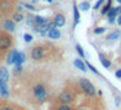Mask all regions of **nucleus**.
<instances>
[{"label": "nucleus", "mask_w": 121, "mask_h": 110, "mask_svg": "<svg viewBox=\"0 0 121 110\" xmlns=\"http://www.w3.org/2000/svg\"><path fill=\"white\" fill-rule=\"evenodd\" d=\"M34 95H35L37 102H44L45 100L48 98V92H47V88H45L43 84H36L32 89Z\"/></svg>", "instance_id": "obj_1"}, {"label": "nucleus", "mask_w": 121, "mask_h": 110, "mask_svg": "<svg viewBox=\"0 0 121 110\" xmlns=\"http://www.w3.org/2000/svg\"><path fill=\"white\" fill-rule=\"evenodd\" d=\"M79 84H80V87H81L82 91H84L86 95H89V96H93V95L95 93V88H94V86L91 84L86 78H81L80 82H79Z\"/></svg>", "instance_id": "obj_2"}, {"label": "nucleus", "mask_w": 121, "mask_h": 110, "mask_svg": "<svg viewBox=\"0 0 121 110\" xmlns=\"http://www.w3.org/2000/svg\"><path fill=\"white\" fill-rule=\"evenodd\" d=\"M72 100H73V96H72V93L68 92V91L60 92V95L58 96V101L62 102L63 105H68L70 102H72Z\"/></svg>", "instance_id": "obj_3"}, {"label": "nucleus", "mask_w": 121, "mask_h": 110, "mask_svg": "<svg viewBox=\"0 0 121 110\" xmlns=\"http://www.w3.org/2000/svg\"><path fill=\"white\" fill-rule=\"evenodd\" d=\"M31 57H32L35 61L41 60L43 57H44V48H41V47H35L32 51H31Z\"/></svg>", "instance_id": "obj_4"}, {"label": "nucleus", "mask_w": 121, "mask_h": 110, "mask_svg": "<svg viewBox=\"0 0 121 110\" xmlns=\"http://www.w3.org/2000/svg\"><path fill=\"white\" fill-rule=\"evenodd\" d=\"M10 44H12V39H10L9 36H7V35L0 36V49H1V51L8 49L10 47Z\"/></svg>", "instance_id": "obj_5"}, {"label": "nucleus", "mask_w": 121, "mask_h": 110, "mask_svg": "<svg viewBox=\"0 0 121 110\" xmlns=\"http://www.w3.org/2000/svg\"><path fill=\"white\" fill-rule=\"evenodd\" d=\"M0 96L9 97V89H8L7 83H5L3 79H0Z\"/></svg>", "instance_id": "obj_6"}, {"label": "nucleus", "mask_w": 121, "mask_h": 110, "mask_svg": "<svg viewBox=\"0 0 121 110\" xmlns=\"http://www.w3.org/2000/svg\"><path fill=\"white\" fill-rule=\"evenodd\" d=\"M54 25H56V27H62V26H65L66 24V18L62 16V14H57L56 17H54Z\"/></svg>", "instance_id": "obj_7"}, {"label": "nucleus", "mask_w": 121, "mask_h": 110, "mask_svg": "<svg viewBox=\"0 0 121 110\" xmlns=\"http://www.w3.org/2000/svg\"><path fill=\"white\" fill-rule=\"evenodd\" d=\"M26 60V56L23 52H17L16 53V62H14V65L16 66H22V62H23Z\"/></svg>", "instance_id": "obj_8"}, {"label": "nucleus", "mask_w": 121, "mask_h": 110, "mask_svg": "<svg viewBox=\"0 0 121 110\" xmlns=\"http://www.w3.org/2000/svg\"><path fill=\"white\" fill-rule=\"evenodd\" d=\"M73 65L76 66V67L79 69V70H81V71H86V70H88V67H86L85 62L82 61V60H80V58L75 60V61H73Z\"/></svg>", "instance_id": "obj_9"}, {"label": "nucleus", "mask_w": 121, "mask_h": 110, "mask_svg": "<svg viewBox=\"0 0 121 110\" xmlns=\"http://www.w3.org/2000/svg\"><path fill=\"white\" fill-rule=\"evenodd\" d=\"M0 79H3L5 83H8V80H9V74L5 67H0Z\"/></svg>", "instance_id": "obj_10"}, {"label": "nucleus", "mask_w": 121, "mask_h": 110, "mask_svg": "<svg viewBox=\"0 0 121 110\" xmlns=\"http://www.w3.org/2000/svg\"><path fill=\"white\" fill-rule=\"evenodd\" d=\"M48 35H49L50 39H58V38L60 36V33L57 30V29H52V30L48 31Z\"/></svg>", "instance_id": "obj_11"}, {"label": "nucleus", "mask_w": 121, "mask_h": 110, "mask_svg": "<svg viewBox=\"0 0 121 110\" xmlns=\"http://www.w3.org/2000/svg\"><path fill=\"white\" fill-rule=\"evenodd\" d=\"M4 27H5V30H8V31H14V29H16L14 21H10V19L4 21Z\"/></svg>", "instance_id": "obj_12"}, {"label": "nucleus", "mask_w": 121, "mask_h": 110, "mask_svg": "<svg viewBox=\"0 0 121 110\" xmlns=\"http://www.w3.org/2000/svg\"><path fill=\"white\" fill-rule=\"evenodd\" d=\"M16 53H17V51H12L9 54H8L7 62L9 63V65H14V62H16Z\"/></svg>", "instance_id": "obj_13"}, {"label": "nucleus", "mask_w": 121, "mask_h": 110, "mask_svg": "<svg viewBox=\"0 0 121 110\" xmlns=\"http://www.w3.org/2000/svg\"><path fill=\"white\" fill-rule=\"evenodd\" d=\"M34 21H35L36 26L43 25V24H47V19H45L44 17H40V16H34Z\"/></svg>", "instance_id": "obj_14"}, {"label": "nucleus", "mask_w": 121, "mask_h": 110, "mask_svg": "<svg viewBox=\"0 0 121 110\" xmlns=\"http://www.w3.org/2000/svg\"><path fill=\"white\" fill-rule=\"evenodd\" d=\"M0 9H1L3 12H8V10L10 9V3L1 1V3H0Z\"/></svg>", "instance_id": "obj_15"}, {"label": "nucleus", "mask_w": 121, "mask_h": 110, "mask_svg": "<svg viewBox=\"0 0 121 110\" xmlns=\"http://www.w3.org/2000/svg\"><path fill=\"white\" fill-rule=\"evenodd\" d=\"M99 61H100V63H102V65H103V66H104V67H106V69H108V67H111V62H109V61H108V60H106V58H104V57H103V56H102V54H100V56H99Z\"/></svg>", "instance_id": "obj_16"}, {"label": "nucleus", "mask_w": 121, "mask_h": 110, "mask_svg": "<svg viewBox=\"0 0 121 110\" xmlns=\"http://www.w3.org/2000/svg\"><path fill=\"white\" fill-rule=\"evenodd\" d=\"M73 16H75V25H77L80 21V13H79L77 7H73Z\"/></svg>", "instance_id": "obj_17"}, {"label": "nucleus", "mask_w": 121, "mask_h": 110, "mask_svg": "<svg viewBox=\"0 0 121 110\" xmlns=\"http://www.w3.org/2000/svg\"><path fill=\"white\" fill-rule=\"evenodd\" d=\"M111 3H112L111 0H108V1H107V4H106V5H104V8L102 9V14H107V13L109 12V9L112 8V7H111Z\"/></svg>", "instance_id": "obj_18"}, {"label": "nucleus", "mask_w": 121, "mask_h": 110, "mask_svg": "<svg viewBox=\"0 0 121 110\" xmlns=\"http://www.w3.org/2000/svg\"><path fill=\"white\" fill-rule=\"evenodd\" d=\"M75 48H76L77 53L80 54V57H81V58H84V57H85V53H84V49H82L81 45H80V44H76V47H75Z\"/></svg>", "instance_id": "obj_19"}, {"label": "nucleus", "mask_w": 121, "mask_h": 110, "mask_svg": "<svg viewBox=\"0 0 121 110\" xmlns=\"http://www.w3.org/2000/svg\"><path fill=\"white\" fill-rule=\"evenodd\" d=\"M119 35H120L119 31H113L112 34H109V35L107 36V39H108V40H116L117 38H119Z\"/></svg>", "instance_id": "obj_20"}, {"label": "nucleus", "mask_w": 121, "mask_h": 110, "mask_svg": "<svg viewBox=\"0 0 121 110\" xmlns=\"http://www.w3.org/2000/svg\"><path fill=\"white\" fill-rule=\"evenodd\" d=\"M89 8H90V4H89L88 1H84V3H81V4H80V9L84 10V12H86Z\"/></svg>", "instance_id": "obj_21"}, {"label": "nucleus", "mask_w": 121, "mask_h": 110, "mask_svg": "<svg viewBox=\"0 0 121 110\" xmlns=\"http://www.w3.org/2000/svg\"><path fill=\"white\" fill-rule=\"evenodd\" d=\"M22 19H23V16H22V13H16L13 16V21H16V22H21Z\"/></svg>", "instance_id": "obj_22"}, {"label": "nucleus", "mask_w": 121, "mask_h": 110, "mask_svg": "<svg viewBox=\"0 0 121 110\" xmlns=\"http://www.w3.org/2000/svg\"><path fill=\"white\" fill-rule=\"evenodd\" d=\"M85 65H86V67H88V69H90V70H91V71H93V73H94V74H95V75H99V73H98V70H97V69H95V67H94V66H93V65H91V63H89V62H86V63H85Z\"/></svg>", "instance_id": "obj_23"}, {"label": "nucleus", "mask_w": 121, "mask_h": 110, "mask_svg": "<svg viewBox=\"0 0 121 110\" xmlns=\"http://www.w3.org/2000/svg\"><path fill=\"white\" fill-rule=\"evenodd\" d=\"M23 39H25L26 43H30V42H32V35H30V34H25Z\"/></svg>", "instance_id": "obj_24"}, {"label": "nucleus", "mask_w": 121, "mask_h": 110, "mask_svg": "<svg viewBox=\"0 0 121 110\" xmlns=\"http://www.w3.org/2000/svg\"><path fill=\"white\" fill-rule=\"evenodd\" d=\"M57 110H72L71 109V106L70 105H60V106H58V108H57Z\"/></svg>", "instance_id": "obj_25"}, {"label": "nucleus", "mask_w": 121, "mask_h": 110, "mask_svg": "<svg viewBox=\"0 0 121 110\" xmlns=\"http://www.w3.org/2000/svg\"><path fill=\"white\" fill-rule=\"evenodd\" d=\"M103 1H104V0H98V1L95 3V5H94V9H99V8H100V5H102L103 4Z\"/></svg>", "instance_id": "obj_26"}, {"label": "nucleus", "mask_w": 121, "mask_h": 110, "mask_svg": "<svg viewBox=\"0 0 121 110\" xmlns=\"http://www.w3.org/2000/svg\"><path fill=\"white\" fill-rule=\"evenodd\" d=\"M104 33V27H97L94 30V34H103Z\"/></svg>", "instance_id": "obj_27"}, {"label": "nucleus", "mask_w": 121, "mask_h": 110, "mask_svg": "<svg viewBox=\"0 0 121 110\" xmlns=\"http://www.w3.org/2000/svg\"><path fill=\"white\" fill-rule=\"evenodd\" d=\"M22 73V66H16V70H14V74L16 75H18V74H21Z\"/></svg>", "instance_id": "obj_28"}, {"label": "nucleus", "mask_w": 121, "mask_h": 110, "mask_svg": "<svg viewBox=\"0 0 121 110\" xmlns=\"http://www.w3.org/2000/svg\"><path fill=\"white\" fill-rule=\"evenodd\" d=\"M27 25H28V26H35V27H36V24H35V21H34V18H32V19L28 18V19H27Z\"/></svg>", "instance_id": "obj_29"}, {"label": "nucleus", "mask_w": 121, "mask_h": 110, "mask_svg": "<svg viewBox=\"0 0 121 110\" xmlns=\"http://www.w3.org/2000/svg\"><path fill=\"white\" fill-rule=\"evenodd\" d=\"M115 75H116V78H119V79H120V78H121V69H119V70L115 73Z\"/></svg>", "instance_id": "obj_30"}, {"label": "nucleus", "mask_w": 121, "mask_h": 110, "mask_svg": "<svg viewBox=\"0 0 121 110\" xmlns=\"http://www.w3.org/2000/svg\"><path fill=\"white\" fill-rule=\"evenodd\" d=\"M23 7H26L27 9H30V10H34V7H32V5H30V4H25Z\"/></svg>", "instance_id": "obj_31"}, {"label": "nucleus", "mask_w": 121, "mask_h": 110, "mask_svg": "<svg viewBox=\"0 0 121 110\" xmlns=\"http://www.w3.org/2000/svg\"><path fill=\"white\" fill-rule=\"evenodd\" d=\"M0 110H14L13 108H9V106H4V108H1Z\"/></svg>", "instance_id": "obj_32"}, {"label": "nucleus", "mask_w": 121, "mask_h": 110, "mask_svg": "<svg viewBox=\"0 0 121 110\" xmlns=\"http://www.w3.org/2000/svg\"><path fill=\"white\" fill-rule=\"evenodd\" d=\"M117 24H119V25H121V14L119 16V18H117Z\"/></svg>", "instance_id": "obj_33"}, {"label": "nucleus", "mask_w": 121, "mask_h": 110, "mask_svg": "<svg viewBox=\"0 0 121 110\" xmlns=\"http://www.w3.org/2000/svg\"><path fill=\"white\" fill-rule=\"evenodd\" d=\"M115 102H116V105H120V98L116 97V101H115Z\"/></svg>", "instance_id": "obj_34"}, {"label": "nucleus", "mask_w": 121, "mask_h": 110, "mask_svg": "<svg viewBox=\"0 0 121 110\" xmlns=\"http://www.w3.org/2000/svg\"><path fill=\"white\" fill-rule=\"evenodd\" d=\"M17 10H18V12L21 13V10H22V7H17Z\"/></svg>", "instance_id": "obj_35"}, {"label": "nucleus", "mask_w": 121, "mask_h": 110, "mask_svg": "<svg viewBox=\"0 0 121 110\" xmlns=\"http://www.w3.org/2000/svg\"><path fill=\"white\" fill-rule=\"evenodd\" d=\"M47 1H48V3H52V1H53V0H47Z\"/></svg>", "instance_id": "obj_36"}, {"label": "nucleus", "mask_w": 121, "mask_h": 110, "mask_svg": "<svg viewBox=\"0 0 121 110\" xmlns=\"http://www.w3.org/2000/svg\"><path fill=\"white\" fill-rule=\"evenodd\" d=\"M117 1H119V3H120V4H121V0H117Z\"/></svg>", "instance_id": "obj_37"}, {"label": "nucleus", "mask_w": 121, "mask_h": 110, "mask_svg": "<svg viewBox=\"0 0 121 110\" xmlns=\"http://www.w3.org/2000/svg\"><path fill=\"white\" fill-rule=\"evenodd\" d=\"M80 110H86V109H80Z\"/></svg>", "instance_id": "obj_38"}]
</instances>
